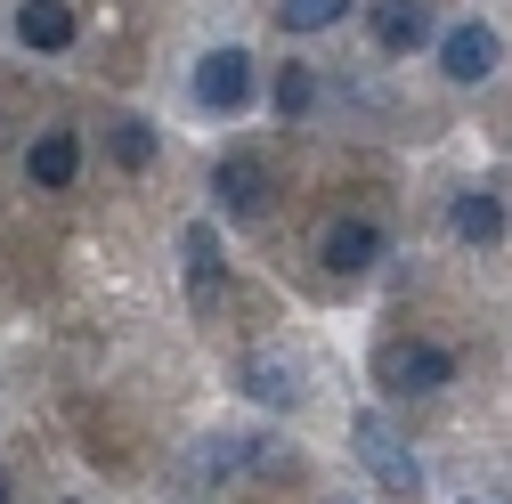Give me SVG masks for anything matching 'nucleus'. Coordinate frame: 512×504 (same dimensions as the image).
Listing matches in <instances>:
<instances>
[{"label": "nucleus", "mask_w": 512, "mask_h": 504, "mask_svg": "<svg viewBox=\"0 0 512 504\" xmlns=\"http://www.w3.org/2000/svg\"><path fill=\"white\" fill-rule=\"evenodd\" d=\"M374 41L391 49V57H407V49H423L431 41V0H374Z\"/></svg>", "instance_id": "8"}, {"label": "nucleus", "mask_w": 512, "mask_h": 504, "mask_svg": "<svg viewBox=\"0 0 512 504\" xmlns=\"http://www.w3.org/2000/svg\"><path fill=\"white\" fill-rule=\"evenodd\" d=\"M317 261H326L334 277H366L382 261V228L374 220H334L326 236H317Z\"/></svg>", "instance_id": "6"}, {"label": "nucleus", "mask_w": 512, "mask_h": 504, "mask_svg": "<svg viewBox=\"0 0 512 504\" xmlns=\"http://www.w3.org/2000/svg\"><path fill=\"white\" fill-rule=\"evenodd\" d=\"M0 504H9V472H0Z\"/></svg>", "instance_id": "16"}, {"label": "nucleus", "mask_w": 512, "mask_h": 504, "mask_svg": "<svg viewBox=\"0 0 512 504\" xmlns=\"http://www.w3.org/2000/svg\"><path fill=\"white\" fill-rule=\"evenodd\" d=\"M179 252H187V285H196V293L212 301V293H220V236H212V228L196 220V228L179 236Z\"/></svg>", "instance_id": "12"}, {"label": "nucleus", "mask_w": 512, "mask_h": 504, "mask_svg": "<svg viewBox=\"0 0 512 504\" xmlns=\"http://www.w3.org/2000/svg\"><path fill=\"white\" fill-rule=\"evenodd\" d=\"M350 439H358L366 472L391 488V496H415V488H423V464H415V448L399 439V423H391V415H358V423H350Z\"/></svg>", "instance_id": "2"}, {"label": "nucleus", "mask_w": 512, "mask_h": 504, "mask_svg": "<svg viewBox=\"0 0 512 504\" xmlns=\"http://www.w3.org/2000/svg\"><path fill=\"white\" fill-rule=\"evenodd\" d=\"M342 17H350V0H277V25L285 33H326Z\"/></svg>", "instance_id": "13"}, {"label": "nucleus", "mask_w": 512, "mask_h": 504, "mask_svg": "<svg viewBox=\"0 0 512 504\" xmlns=\"http://www.w3.org/2000/svg\"><path fill=\"white\" fill-rule=\"evenodd\" d=\"M17 41L25 49H66L74 41V9H66V0H25V9H17Z\"/></svg>", "instance_id": "10"}, {"label": "nucleus", "mask_w": 512, "mask_h": 504, "mask_svg": "<svg viewBox=\"0 0 512 504\" xmlns=\"http://www.w3.org/2000/svg\"><path fill=\"white\" fill-rule=\"evenodd\" d=\"M309 98H317V82H309V66H285V74H277V106H285V114L301 122V114H309Z\"/></svg>", "instance_id": "15"}, {"label": "nucleus", "mask_w": 512, "mask_h": 504, "mask_svg": "<svg viewBox=\"0 0 512 504\" xmlns=\"http://www.w3.org/2000/svg\"><path fill=\"white\" fill-rule=\"evenodd\" d=\"M236 391L261 399V407H293V399L309 391V374H301L285 350H244V358H236Z\"/></svg>", "instance_id": "4"}, {"label": "nucleus", "mask_w": 512, "mask_h": 504, "mask_svg": "<svg viewBox=\"0 0 512 504\" xmlns=\"http://www.w3.org/2000/svg\"><path fill=\"white\" fill-rule=\"evenodd\" d=\"M106 147H114V163H122V171H147V163H155V131H147L139 114H122Z\"/></svg>", "instance_id": "14"}, {"label": "nucleus", "mask_w": 512, "mask_h": 504, "mask_svg": "<svg viewBox=\"0 0 512 504\" xmlns=\"http://www.w3.org/2000/svg\"><path fill=\"white\" fill-rule=\"evenodd\" d=\"M212 196H220V212H236V220H261V212H269V171L252 163V155H228V163L212 171Z\"/></svg>", "instance_id": "7"}, {"label": "nucleus", "mask_w": 512, "mask_h": 504, "mask_svg": "<svg viewBox=\"0 0 512 504\" xmlns=\"http://www.w3.org/2000/svg\"><path fill=\"white\" fill-rule=\"evenodd\" d=\"M496 57H504V49H496V25H456V33L439 41V74L472 90V82L496 74Z\"/></svg>", "instance_id": "5"}, {"label": "nucleus", "mask_w": 512, "mask_h": 504, "mask_svg": "<svg viewBox=\"0 0 512 504\" xmlns=\"http://www.w3.org/2000/svg\"><path fill=\"white\" fill-rule=\"evenodd\" d=\"M74 171H82L74 131H41V139L25 147V179H33V187H74Z\"/></svg>", "instance_id": "9"}, {"label": "nucleus", "mask_w": 512, "mask_h": 504, "mask_svg": "<svg viewBox=\"0 0 512 504\" xmlns=\"http://www.w3.org/2000/svg\"><path fill=\"white\" fill-rule=\"evenodd\" d=\"M374 383H382V391H399V399H431V391L456 383V358H447L439 342H382Z\"/></svg>", "instance_id": "1"}, {"label": "nucleus", "mask_w": 512, "mask_h": 504, "mask_svg": "<svg viewBox=\"0 0 512 504\" xmlns=\"http://www.w3.org/2000/svg\"><path fill=\"white\" fill-rule=\"evenodd\" d=\"M252 90H261V74H252V49H212L204 66H196V98L212 114H244Z\"/></svg>", "instance_id": "3"}, {"label": "nucleus", "mask_w": 512, "mask_h": 504, "mask_svg": "<svg viewBox=\"0 0 512 504\" xmlns=\"http://www.w3.org/2000/svg\"><path fill=\"white\" fill-rule=\"evenodd\" d=\"M447 220H456L464 244H496V236H504V196H488V187H464Z\"/></svg>", "instance_id": "11"}]
</instances>
